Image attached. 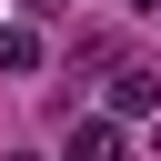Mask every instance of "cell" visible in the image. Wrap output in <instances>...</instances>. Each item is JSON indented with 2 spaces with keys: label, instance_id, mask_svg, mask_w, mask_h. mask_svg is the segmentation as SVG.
<instances>
[{
  "label": "cell",
  "instance_id": "cell-1",
  "mask_svg": "<svg viewBox=\"0 0 161 161\" xmlns=\"http://www.w3.org/2000/svg\"><path fill=\"white\" fill-rule=\"evenodd\" d=\"M161 111V70L151 60H111V111L101 121H151Z\"/></svg>",
  "mask_w": 161,
  "mask_h": 161
},
{
  "label": "cell",
  "instance_id": "cell-2",
  "mask_svg": "<svg viewBox=\"0 0 161 161\" xmlns=\"http://www.w3.org/2000/svg\"><path fill=\"white\" fill-rule=\"evenodd\" d=\"M60 161H131V141H121V121H70V141H60Z\"/></svg>",
  "mask_w": 161,
  "mask_h": 161
},
{
  "label": "cell",
  "instance_id": "cell-3",
  "mask_svg": "<svg viewBox=\"0 0 161 161\" xmlns=\"http://www.w3.org/2000/svg\"><path fill=\"white\" fill-rule=\"evenodd\" d=\"M40 60H50V50H40V30H20V20H10V30H0V70H40Z\"/></svg>",
  "mask_w": 161,
  "mask_h": 161
},
{
  "label": "cell",
  "instance_id": "cell-4",
  "mask_svg": "<svg viewBox=\"0 0 161 161\" xmlns=\"http://www.w3.org/2000/svg\"><path fill=\"white\" fill-rule=\"evenodd\" d=\"M111 60H121V40H101V30H91V40H70V70H111Z\"/></svg>",
  "mask_w": 161,
  "mask_h": 161
},
{
  "label": "cell",
  "instance_id": "cell-5",
  "mask_svg": "<svg viewBox=\"0 0 161 161\" xmlns=\"http://www.w3.org/2000/svg\"><path fill=\"white\" fill-rule=\"evenodd\" d=\"M0 161H40V151H0Z\"/></svg>",
  "mask_w": 161,
  "mask_h": 161
},
{
  "label": "cell",
  "instance_id": "cell-6",
  "mask_svg": "<svg viewBox=\"0 0 161 161\" xmlns=\"http://www.w3.org/2000/svg\"><path fill=\"white\" fill-rule=\"evenodd\" d=\"M131 10H161V0H131Z\"/></svg>",
  "mask_w": 161,
  "mask_h": 161
}]
</instances>
